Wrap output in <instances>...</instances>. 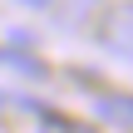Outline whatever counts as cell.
I'll use <instances>...</instances> for the list:
<instances>
[{
    "label": "cell",
    "mask_w": 133,
    "mask_h": 133,
    "mask_svg": "<svg viewBox=\"0 0 133 133\" xmlns=\"http://www.w3.org/2000/svg\"><path fill=\"white\" fill-rule=\"evenodd\" d=\"M99 44L114 54V59H128L133 64V0H114L99 20Z\"/></svg>",
    "instance_id": "6da1fadb"
},
{
    "label": "cell",
    "mask_w": 133,
    "mask_h": 133,
    "mask_svg": "<svg viewBox=\"0 0 133 133\" xmlns=\"http://www.w3.org/2000/svg\"><path fill=\"white\" fill-rule=\"evenodd\" d=\"M94 118H99V123H109V128L133 133V94H118V89L94 94Z\"/></svg>",
    "instance_id": "7a4b0ae2"
},
{
    "label": "cell",
    "mask_w": 133,
    "mask_h": 133,
    "mask_svg": "<svg viewBox=\"0 0 133 133\" xmlns=\"http://www.w3.org/2000/svg\"><path fill=\"white\" fill-rule=\"evenodd\" d=\"M104 10H109V0H54V20L64 30H89Z\"/></svg>",
    "instance_id": "3957f363"
},
{
    "label": "cell",
    "mask_w": 133,
    "mask_h": 133,
    "mask_svg": "<svg viewBox=\"0 0 133 133\" xmlns=\"http://www.w3.org/2000/svg\"><path fill=\"white\" fill-rule=\"evenodd\" d=\"M0 64L5 69H15V74H25V79H44L49 69H44V59H35L30 49H20V44H10V49H0Z\"/></svg>",
    "instance_id": "277c9868"
},
{
    "label": "cell",
    "mask_w": 133,
    "mask_h": 133,
    "mask_svg": "<svg viewBox=\"0 0 133 133\" xmlns=\"http://www.w3.org/2000/svg\"><path fill=\"white\" fill-rule=\"evenodd\" d=\"M39 133H89L84 123H74V118H64V114H39Z\"/></svg>",
    "instance_id": "5b68a950"
},
{
    "label": "cell",
    "mask_w": 133,
    "mask_h": 133,
    "mask_svg": "<svg viewBox=\"0 0 133 133\" xmlns=\"http://www.w3.org/2000/svg\"><path fill=\"white\" fill-rule=\"evenodd\" d=\"M15 5H25V10H54V0H15Z\"/></svg>",
    "instance_id": "8992f818"
},
{
    "label": "cell",
    "mask_w": 133,
    "mask_h": 133,
    "mask_svg": "<svg viewBox=\"0 0 133 133\" xmlns=\"http://www.w3.org/2000/svg\"><path fill=\"white\" fill-rule=\"evenodd\" d=\"M5 109H10V99H5V94H0V114H5Z\"/></svg>",
    "instance_id": "52a82bcc"
}]
</instances>
